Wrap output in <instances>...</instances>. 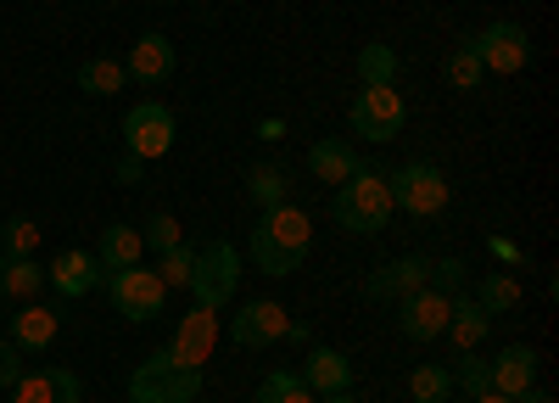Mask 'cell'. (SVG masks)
Instances as JSON below:
<instances>
[{"label":"cell","instance_id":"5b68a950","mask_svg":"<svg viewBox=\"0 0 559 403\" xmlns=\"http://www.w3.org/2000/svg\"><path fill=\"white\" fill-rule=\"evenodd\" d=\"M403 96L392 84H364L358 96H353V129H358V141H369V146H386V141H397L403 134Z\"/></svg>","mask_w":559,"mask_h":403},{"label":"cell","instance_id":"30bf717a","mask_svg":"<svg viewBox=\"0 0 559 403\" xmlns=\"http://www.w3.org/2000/svg\"><path fill=\"white\" fill-rule=\"evenodd\" d=\"M448 313H453V297H442V292H408L403 303H397V331L408 336V342H437L442 331H448Z\"/></svg>","mask_w":559,"mask_h":403},{"label":"cell","instance_id":"f35d334b","mask_svg":"<svg viewBox=\"0 0 559 403\" xmlns=\"http://www.w3.org/2000/svg\"><path fill=\"white\" fill-rule=\"evenodd\" d=\"M515 403H554V392H543V387H526Z\"/></svg>","mask_w":559,"mask_h":403},{"label":"cell","instance_id":"9c48e42d","mask_svg":"<svg viewBox=\"0 0 559 403\" xmlns=\"http://www.w3.org/2000/svg\"><path fill=\"white\" fill-rule=\"evenodd\" d=\"M471 51L481 57L487 73H503V79L532 68V39H526L521 23H487V28L471 39Z\"/></svg>","mask_w":559,"mask_h":403},{"label":"cell","instance_id":"60d3db41","mask_svg":"<svg viewBox=\"0 0 559 403\" xmlns=\"http://www.w3.org/2000/svg\"><path fill=\"white\" fill-rule=\"evenodd\" d=\"M324 403H353V398H347V392H331V398H324Z\"/></svg>","mask_w":559,"mask_h":403},{"label":"cell","instance_id":"83f0119b","mask_svg":"<svg viewBox=\"0 0 559 403\" xmlns=\"http://www.w3.org/2000/svg\"><path fill=\"white\" fill-rule=\"evenodd\" d=\"M453 392H471V398L492 392V370H487V358H481L476 347L459 353V365H453Z\"/></svg>","mask_w":559,"mask_h":403},{"label":"cell","instance_id":"ab89813d","mask_svg":"<svg viewBox=\"0 0 559 403\" xmlns=\"http://www.w3.org/2000/svg\"><path fill=\"white\" fill-rule=\"evenodd\" d=\"M471 403H515V398H503V392H481V398H471Z\"/></svg>","mask_w":559,"mask_h":403},{"label":"cell","instance_id":"9a60e30c","mask_svg":"<svg viewBox=\"0 0 559 403\" xmlns=\"http://www.w3.org/2000/svg\"><path fill=\"white\" fill-rule=\"evenodd\" d=\"M487 370H492V392H503V398H521L526 387H537V347H526V342H509L498 358H487Z\"/></svg>","mask_w":559,"mask_h":403},{"label":"cell","instance_id":"74e56055","mask_svg":"<svg viewBox=\"0 0 559 403\" xmlns=\"http://www.w3.org/2000/svg\"><path fill=\"white\" fill-rule=\"evenodd\" d=\"M492 252H498L503 263H521V247H515V241H509V236H492Z\"/></svg>","mask_w":559,"mask_h":403},{"label":"cell","instance_id":"d6a6232c","mask_svg":"<svg viewBox=\"0 0 559 403\" xmlns=\"http://www.w3.org/2000/svg\"><path fill=\"white\" fill-rule=\"evenodd\" d=\"M481 73H487V68H481V57L471 51V39H464L459 51L448 57V84H453V90H476V84H481Z\"/></svg>","mask_w":559,"mask_h":403},{"label":"cell","instance_id":"484cf974","mask_svg":"<svg viewBox=\"0 0 559 403\" xmlns=\"http://www.w3.org/2000/svg\"><path fill=\"white\" fill-rule=\"evenodd\" d=\"M123 79H129V68L112 62V57H96V62L79 68V90H84V96H112V90H123Z\"/></svg>","mask_w":559,"mask_h":403},{"label":"cell","instance_id":"7402d4cb","mask_svg":"<svg viewBox=\"0 0 559 403\" xmlns=\"http://www.w3.org/2000/svg\"><path fill=\"white\" fill-rule=\"evenodd\" d=\"M487 320H492V313H481L476 308V297H453V313H448V342L464 353V347H481V336H487Z\"/></svg>","mask_w":559,"mask_h":403},{"label":"cell","instance_id":"836d02e7","mask_svg":"<svg viewBox=\"0 0 559 403\" xmlns=\"http://www.w3.org/2000/svg\"><path fill=\"white\" fill-rule=\"evenodd\" d=\"M140 241H146L152 252L179 247V218H174V213H152V218H146V230H140Z\"/></svg>","mask_w":559,"mask_h":403},{"label":"cell","instance_id":"4316f807","mask_svg":"<svg viewBox=\"0 0 559 403\" xmlns=\"http://www.w3.org/2000/svg\"><path fill=\"white\" fill-rule=\"evenodd\" d=\"M247 191H252V202H263V208H274V202H286V168L280 163H252V174H247Z\"/></svg>","mask_w":559,"mask_h":403},{"label":"cell","instance_id":"d4e9b609","mask_svg":"<svg viewBox=\"0 0 559 403\" xmlns=\"http://www.w3.org/2000/svg\"><path fill=\"white\" fill-rule=\"evenodd\" d=\"M408 398L414 403H448L453 398V370L448 365H414L408 370Z\"/></svg>","mask_w":559,"mask_h":403},{"label":"cell","instance_id":"1f68e13d","mask_svg":"<svg viewBox=\"0 0 559 403\" xmlns=\"http://www.w3.org/2000/svg\"><path fill=\"white\" fill-rule=\"evenodd\" d=\"M191 269H197V247H168V252H157V281L174 292V286H185V281H191Z\"/></svg>","mask_w":559,"mask_h":403},{"label":"cell","instance_id":"e575fe53","mask_svg":"<svg viewBox=\"0 0 559 403\" xmlns=\"http://www.w3.org/2000/svg\"><path fill=\"white\" fill-rule=\"evenodd\" d=\"M459 286H464V263H459V258H442V263H431V292H442V297H459Z\"/></svg>","mask_w":559,"mask_h":403},{"label":"cell","instance_id":"52a82bcc","mask_svg":"<svg viewBox=\"0 0 559 403\" xmlns=\"http://www.w3.org/2000/svg\"><path fill=\"white\" fill-rule=\"evenodd\" d=\"M386 191H392V208L414 213V218H431L448 208V179L431 168V163H403L392 179H386Z\"/></svg>","mask_w":559,"mask_h":403},{"label":"cell","instance_id":"e0dca14e","mask_svg":"<svg viewBox=\"0 0 559 403\" xmlns=\"http://www.w3.org/2000/svg\"><path fill=\"white\" fill-rule=\"evenodd\" d=\"M57 331H62V320H57V308H51V303H23L7 336L17 342V353H45V347L57 342Z\"/></svg>","mask_w":559,"mask_h":403},{"label":"cell","instance_id":"7c38bea8","mask_svg":"<svg viewBox=\"0 0 559 403\" xmlns=\"http://www.w3.org/2000/svg\"><path fill=\"white\" fill-rule=\"evenodd\" d=\"M426 286H431V258H397V263H381L364 281V297L369 303H403L408 292H426Z\"/></svg>","mask_w":559,"mask_h":403},{"label":"cell","instance_id":"4fadbf2b","mask_svg":"<svg viewBox=\"0 0 559 403\" xmlns=\"http://www.w3.org/2000/svg\"><path fill=\"white\" fill-rule=\"evenodd\" d=\"M286 308L280 303H241L236 308V320H229V342H241V347H274L280 336H286Z\"/></svg>","mask_w":559,"mask_h":403},{"label":"cell","instance_id":"d6986e66","mask_svg":"<svg viewBox=\"0 0 559 403\" xmlns=\"http://www.w3.org/2000/svg\"><path fill=\"white\" fill-rule=\"evenodd\" d=\"M358 168H364V157H358L347 141H313V146H308V174L324 179V186H347Z\"/></svg>","mask_w":559,"mask_h":403},{"label":"cell","instance_id":"8992f818","mask_svg":"<svg viewBox=\"0 0 559 403\" xmlns=\"http://www.w3.org/2000/svg\"><path fill=\"white\" fill-rule=\"evenodd\" d=\"M107 297H112V308L123 313V320H134V325H146V320H157L163 313V303H168V286L157 281V269H112L107 275Z\"/></svg>","mask_w":559,"mask_h":403},{"label":"cell","instance_id":"603a6c76","mask_svg":"<svg viewBox=\"0 0 559 403\" xmlns=\"http://www.w3.org/2000/svg\"><path fill=\"white\" fill-rule=\"evenodd\" d=\"M0 286L17 303H34V292H45V263L39 258H0Z\"/></svg>","mask_w":559,"mask_h":403},{"label":"cell","instance_id":"cb8c5ba5","mask_svg":"<svg viewBox=\"0 0 559 403\" xmlns=\"http://www.w3.org/2000/svg\"><path fill=\"white\" fill-rule=\"evenodd\" d=\"M397 73H403V62H397V51L386 39H369L364 51H358V79L364 84H392L397 90Z\"/></svg>","mask_w":559,"mask_h":403},{"label":"cell","instance_id":"7a4b0ae2","mask_svg":"<svg viewBox=\"0 0 559 403\" xmlns=\"http://www.w3.org/2000/svg\"><path fill=\"white\" fill-rule=\"evenodd\" d=\"M331 218L342 224V230H353V236H381L386 218H392V191H386V179L369 174V168H358L347 186H336Z\"/></svg>","mask_w":559,"mask_h":403},{"label":"cell","instance_id":"5bb4252c","mask_svg":"<svg viewBox=\"0 0 559 403\" xmlns=\"http://www.w3.org/2000/svg\"><path fill=\"white\" fill-rule=\"evenodd\" d=\"M102 275H107V269L96 263V252H79V247H68V252H57V258H51V269H45V286L79 303V297H90V292L102 286Z\"/></svg>","mask_w":559,"mask_h":403},{"label":"cell","instance_id":"ac0fdd59","mask_svg":"<svg viewBox=\"0 0 559 403\" xmlns=\"http://www.w3.org/2000/svg\"><path fill=\"white\" fill-rule=\"evenodd\" d=\"M123 68H129L134 84H163V79L174 73V45H168V34H140Z\"/></svg>","mask_w":559,"mask_h":403},{"label":"cell","instance_id":"277c9868","mask_svg":"<svg viewBox=\"0 0 559 403\" xmlns=\"http://www.w3.org/2000/svg\"><path fill=\"white\" fill-rule=\"evenodd\" d=\"M197 398H202V370L179 365L168 353H152L129 376V403H197Z\"/></svg>","mask_w":559,"mask_h":403},{"label":"cell","instance_id":"8d00e7d4","mask_svg":"<svg viewBox=\"0 0 559 403\" xmlns=\"http://www.w3.org/2000/svg\"><path fill=\"white\" fill-rule=\"evenodd\" d=\"M112 174H118V186H140V174H146V163H140V157H123Z\"/></svg>","mask_w":559,"mask_h":403},{"label":"cell","instance_id":"b9f144b4","mask_svg":"<svg viewBox=\"0 0 559 403\" xmlns=\"http://www.w3.org/2000/svg\"><path fill=\"white\" fill-rule=\"evenodd\" d=\"M0 303H7V286H0Z\"/></svg>","mask_w":559,"mask_h":403},{"label":"cell","instance_id":"ba28073f","mask_svg":"<svg viewBox=\"0 0 559 403\" xmlns=\"http://www.w3.org/2000/svg\"><path fill=\"white\" fill-rule=\"evenodd\" d=\"M174 134H179V129H174V112H168L163 102H140V107L123 112V146H129V157H140V163L168 157Z\"/></svg>","mask_w":559,"mask_h":403},{"label":"cell","instance_id":"d590c367","mask_svg":"<svg viewBox=\"0 0 559 403\" xmlns=\"http://www.w3.org/2000/svg\"><path fill=\"white\" fill-rule=\"evenodd\" d=\"M17 381H23V353H17V342H12V336H0V387L12 392Z\"/></svg>","mask_w":559,"mask_h":403},{"label":"cell","instance_id":"ffe728a7","mask_svg":"<svg viewBox=\"0 0 559 403\" xmlns=\"http://www.w3.org/2000/svg\"><path fill=\"white\" fill-rule=\"evenodd\" d=\"M302 387L308 392H347L353 387V365H347V353H336V347H313L308 353V370H302Z\"/></svg>","mask_w":559,"mask_h":403},{"label":"cell","instance_id":"f1b7e54d","mask_svg":"<svg viewBox=\"0 0 559 403\" xmlns=\"http://www.w3.org/2000/svg\"><path fill=\"white\" fill-rule=\"evenodd\" d=\"M34 247H39V224L34 218H7L0 224V258H34Z\"/></svg>","mask_w":559,"mask_h":403},{"label":"cell","instance_id":"2e32d148","mask_svg":"<svg viewBox=\"0 0 559 403\" xmlns=\"http://www.w3.org/2000/svg\"><path fill=\"white\" fill-rule=\"evenodd\" d=\"M12 403H84V381L73 370H34L12 387Z\"/></svg>","mask_w":559,"mask_h":403},{"label":"cell","instance_id":"44dd1931","mask_svg":"<svg viewBox=\"0 0 559 403\" xmlns=\"http://www.w3.org/2000/svg\"><path fill=\"white\" fill-rule=\"evenodd\" d=\"M140 252H146V241H140L134 224H107L102 241H96V263L107 269V275H112V269H134Z\"/></svg>","mask_w":559,"mask_h":403},{"label":"cell","instance_id":"8fae6325","mask_svg":"<svg viewBox=\"0 0 559 403\" xmlns=\"http://www.w3.org/2000/svg\"><path fill=\"white\" fill-rule=\"evenodd\" d=\"M213 342H218V313L213 308H191L185 320L174 325V336H168V358H179V365H191V370H202L207 358H213Z\"/></svg>","mask_w":559,"mask_h":403},{"label":"cell","instance_id":"4dcf8cb0","mask_svg":"<svg viewBox=\"0 0 559 403\" xmlns=\"http://www.w3.org/2000/svg\"><path fill=\"white\" fill-rule=\"evenodd\" d=\"M252 403H313V392L302 387V376H292V370H274L263 387H258V398Z\"/></svg>","mask_w":559,"mask_h":403},{"label":"cell","instance_id":"3957f363","mask_svg":"<svg viewBox=\"0 0 559 403\" xmlns=\"http://www.w3.org/2000/svg\"><path fill=\"white\" fill-rule=\"evenodd\" d=\"M185 292H191V308H213L218 313L229 297L241 292V252L229 241L197 247V269H191V281H185Z\"/></svg>","mask_w":559,"mask_h":403},{"label":"cell","instance_id":"6da1fadb","mask_svg":"<svg viewBox=\"0 0 559 403\" xmlns=\"http://www.w3.org/2000/svg\"><path fill=\"white\" fill-rule=\"evenodd\" d=\"M247 247H252V263L263 269L269 281H286V275L302 269V258L313 247V218L302 208H292V202H274V208L258 213Z\"/></svg>","mask_w":559,"mask_h":403},{"label":"cell","instance_id":"f546056e","mask_svg":"<svg viewBox=\"0 0 559 403\" xmlns=\"http://www.w3.org/2000/svg\"><path fill=\"white\" fill-rule=\"evenodd\" d=\"M515 303H521V281L515 275H487L481 292H476V308L481 313H509Z\"/></svg>","mask_w":559,"mask_h":403}]
</instances>
